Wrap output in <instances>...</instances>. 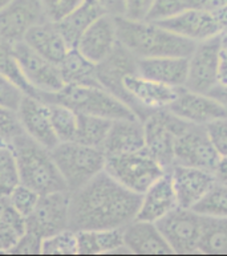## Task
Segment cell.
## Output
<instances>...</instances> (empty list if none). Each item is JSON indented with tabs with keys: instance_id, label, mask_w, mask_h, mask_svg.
<instances>
[{
	"instance_id": "obj_33",
	"label": "cell",
	"mask_w": 227,
	"mask_h": 256,
	"mask_svg": "<svg viewBox=\"0 0 227 256\" xmlns=\"http://www.w3.org/2000/svg\"><path fill=\"white\" fill-rule=\"evenodd\" d=\"M50 109V120L56 136L60 142L76 140L78 128V113L62 104L48 102Z\"/></svg>"
},
{
	"instance_id": "obj_29",
	"label": "cell",
	"mask_w": 227,
	"mask_h": 256,
	"mask_svg": "<svg viewBox=\"0 0 227 256\" xmlns=\"http://www.w3.org/2000/svg\"><path fill=\"white\" fill-rule=\"evenodd\" d=\"M58 66L66 84L101 86L97 80L96 65L85 58L76 48L68 52Z\"/></svg>"
},
{
	"instance_id": "obj_30",
	"label": "cell",
	"mask_w": 227,
	"mask_h": 256,
	"mask_svg": "<svg viewBox=\"0 0 227 256\" xmlns=\"http://www.w3.org/2000/svg\"><path fill=\"white\" fill-rule=\"evenodd\" d=\"M198 251L208 255H227V218L202 216Z\"/></svg>"
},
{
	"instance_id": "obj_42",
	"label": "cell",
	"mask_w": 227,
	"mask_h": 256,
	"mask_svg": "<svg viewBox=\"0 0 227 256\" xmlns=\"http://www.w3.org/2000/svg\"><path fill=\"white\" fill-rule=\"evenodd\" d=\"M206 130L220 157H227V117L206 125Z\"/></svg>"
},
{
	"instance_id": "obj_11",
	"label": "cell",
	"mask_w": 227,
	"mask_h": 256,
	"mask_svg": "<svg viewBox=\"0 0 227 256\" xmlns=\"http://www.w3.org/2000/svg\"><path fill=\"white\" fill-rule=\"evenodd\" d=\"M70 198L68 190L40 195L34 211L26 218L27 231L46 239L70 228Z\"/></svg>"
},
{
	"instance_id": "obj_51",
	"label": "cell",
	"mask_w": 227,
	"mask_h": 256,
	"mask_svg": "<svg viewBox=\"0 0 227 256\" xmlns=\"http://www.w3.org/2000/svg\"><path fill=\"white\" fill-rule=\"evenodd\" d=\"M10 2H11V0H0V11H2L7 4H10Z\"/></svg>"
},
{
	"instance_id": "obj_13",
	"label": "cell",
	"mask_w": 227,
	"mask_h": 256,
	"mask_svg": "<svg viewBox=\"0 0 227 256\" xmlns=\"http://www.w3.org/2000/svg\"><path fill=\"white\" fill-rule=\"evenodd\" d=\"M222 46L220 34L196 42L189 58L185 88L198 93H208L218 85V58Z\"/></svg>"
},
{
	"instance_id": "obj_15",
	"label": "cell",
	"mask_w": 227,
	"mask_h": 256,
	"mask_svg": "<svg viewBox=\"0 0 227 256\" xmlns=\"http://www.w3.org/2000/svg\"><path fill=\"white\" fill-rule=\"evenodd\" d=\"M173 114L194 125L206 126L216 120L226 118L227 108L208 93L192 92L182 86L177 98L168 108Z\"/></svg>"
},
{
	"instance_id": "obj_38",
	"label": "cell",
	"mask_w": 227,
	"mask_h": 256,
	"mask_svg": "<svg viewBox=\"0 0 227 256\" xmlns=\"http://www.w3.org/2000/svg\"><path fill=\"white\" fill-rule=\"evenodd\" d=\"M184 10H186L184 0H154L148 12L146 20L153 23H161L164 20L178 15Z\"/></svg>"
},
{
	"instance_id": "obj_12",
	"label": "cell",
	"mask_w": 227,
	"mask_h": 256,
	"mask_svg": "<svg viewBox=\"0 0 227 256\" xmlns=\"http://www.w3.org/2000/svg\"><path fill=\"white\" fill-rule=\"evenodd\" d=\"M12 48L26 80L36 92V97L40 93H56L66 86L58 64L40 56L24 42H16Z\"/></svg>"
},
{
	"instance_id": "obj_40",
	"label": "cell",
	"mask_w": 227,
	"mask_h": 256,
	"mask_svg": "<svg viewBox=\"0 0 227 256\" xmlns=\"http://www.w3.org/2000/svg\"><path fill=\"white\" fill-rule=\"evenodd\" d=\"M26 93L7 77L0 74V106L16 112Z\"/></svg>"
},
{
	"instance_id": "obj_44",
	"label": "cell",
	"mask_w": 227,
	"mask_h": 256,
	"mask_svg": "<svg viewBox=\"0 0 227 256\" xmlns=\"http://www.w3.org/2000/svg\"><path fill=\"white\" fill-rule=\"evenodd\" d=\"M154 0H125L124 16L132 20H146Z\"/></svg>"
},
{
	"instance_id": "obj_48",
	"label": "cell",
	"mask_w": 227,
	"mask_h": 256,
	"mask_svg": "<svg viewBox=\"0 0 227 256\" xmlns=\"http://www.w3.org/2000/svg\"><path fill=\"white\" fill-rule=\"evenodd\" d=\"M214 176H216V182L227 184V157L220 158V162L214 170Z\"/></svg>"
},
{
	"instance_id": "obj_45",
	"label": "cell",
	"mask_w": 227,
	"mask_h": 256,
	"mask_svg": "<svg viewBox=\"0 0 227 256\" xmlns=\"http://www.w3.org/2000/svg\"><path fill=\"white\" fill-rule=\"evenodd\" d=\"M186 8L216 14L227 6V0H184Z\"/></svg>"
},
{
	"instance_id": "obj_36",
	"label": "cell",
	"mask_w": 227,
	"mask_h": 256,
	"mask_svg": "<svg viewBox=\"0 0 227 256\" xmlns=\"http://www.w3.org/2000/svg\"><path fill=\"white\" fill-rule=\"evenodd\" d=\"M42 255H78L77 232L68 228L42 239Z\"/></svg>"
},
{
	"instance_id": "obj_3",
	"label": "cell",
	"mask_w": 227,
	"mask_h": 256,
	"mask_svg": "<svg viewBox=\"0 0 227 256\" xmlns=\"http://www.w3.org/2000/svg\"><path fill=\"white\" fill-rule=\"evenodd\" d=\"M11 145L18 158L22 184L40 195L68 190L50 149L26 133L18 136Z\"/></svg>"
},
{
	"instance_id": "obj_31",
	"label": "cell",
	"mask_w": 227,
	"mask_h": 256,
	"mask_svg": "<svg viewBox=\"0 0 227 256\" xmlns=\"http://www.w3.org/2000/svg\"><path fill=\"white\" fill-rule=\"evenodd\" d=\"M112 122L113 121L110 120L102 118V117L78 113V128H77L74 141L102 150Z\"/></svg>"
},
{
	"instance_id": "obj_9",
	"label": "cell",
	"mask_w": 227,
	"mask_h": 256,
	"mask_svg": "<svg viewBox=\"0 0 227 256\" xmlns=\"http://www.w3.org/2000/svg\"><path fill=\"white\" fill-rule=\"evenodd\" d=\"M157 227L165 238L173 254L192 255L200 254V226L202 216L192 208L177 207L170 214L158 220Z\"/></svg>"
},
{
	"instance_id": "obj_47",
	"label": "cell",
	"mask_w": 227,
	"mask_h": 256,
	"mask_svg": "<svg viewBox=\"0 0 227 256\" xmlns=\"http://www.w3.org/2000/svg\"><path fill=\"white\" fill-rule=\"evenodd\" d=\"M218 85L227 88V46H222L218 58Z\"/></svg>"
},
{
	"instance_id": "obj_25",
	"label": "cell",
	"mask_w": 227,
	"mask_h": 256,
	"mask_svg": "<svg viewBox=\"0 0 227 256\" xmlns=\"http://www.w3.org/2000/svg\"><path fill=\"white\" fill-rule=\"evenodd\" d=\"M189 58H138L137 72L149 80L157 81L161 84L182 88L185 86L188 78Z\"/></svg>"
},
{
	"instance_id": "obj_37",
	"label": "cell",
	"mask_w": 227,
	"mask_h": 256,
	"mask_svg": "<svg viewBox=\"0 0 227 256\" xmlns=\"http://www.w3.org/2000/svg\"><path fill=\"white\" fill-rule=\"evenodd\" d=\"M8 198H10V202L14 206V208L20 215H23L24 218H27L38 204L40 194L35 192L34 188L20 184L11 194L8 195Z\"/></svg>"
},
{
	"instance_id": "obj_22",
	"label": "cell",
	"mask_w": 227,
	"mask_h": 256,
	"mask_svg": "<svg viewBox=\"0 0 227 256\" xmlns=\"http://www.w3.org/2000/svg\"><path fill=\"white\" fill-rule=\"evenodd\" d=\"M23 42L40 56L54 64H60L72 50L58 30V23L48 19L34 26Z\"/></svg>"
},
{
	"instance_id": "obj_8",
	"label": "cell",
	"mask_w": 227,
	"mask_h": 256,
	"mask_svg": "<svg viewBox=\"0 0 227 256\" xmlns=\"http://www.w3.org/2000/svg\"><path fill=\"white\" fill-rule=\"evenodd\" d=\"M122 86L126 93L128 106L141 121L153 112L168 109L181 89L149 80L138 73L128 74L124 78Z\"/></svg>"
},
{
	"instance_id": "obj_21",
	"label": "cell",
	"mask_w": 227,
	"mask_h": 256,
	"mask_svg": "<svg viewBox=\"0 0 227 256\" xmlns=\"http://www.w3.org/2000/svg\"><path fill=\"white\" fill-rule=\"evenodd\" d=\"M178 206L173 180L169 170L142 194L137 219L157 223Z\"/></svg>"
},
{
	"instance_id": "obj_19",
	"label": "cell",
	"mask_w": 227,
	"mask_h": 256,
	"mask_svg": "<svg viewBox=\"0 0 227 256\" xmlns=\"http://www.w3.org/2000/svg\"><path fill=\"white\" fill-rule=\"evenodd\" d=\"M169 172L177 195L178 206L184 208L192 210V207L208 194L216 182L214 172L181 164H174Z\"/></svg>"
},
{
	"instance_id": "obj_26",
	"label": "cell",
	"mask_w": 227,
	"mask_h": 256,
	"mask_svg": "<svg viewBox=\"0 0 227 256\" xmlns=\"http://www.w3.org/2000/svg\"><path fill=\"white\" fill-rule=\"evenodd\" d=\"M78 255L130 254L124 244L122 228L77 231Z\"/></svg>"
},
{
	"instance_id": "obj_49",
	"label": "cell",
	"mask_w": 227,
	"mask_h": 256,
	"mask_svg": "<svg viewBox=\"0 0 227 256\" xmlns=\"http://www.w3.org/2000/svg\"><path fill=\"white\" fill-rule=\"evenodd\" d=\"M214 15H216L218 24H220V34H227V6L220 8V11H216Z\"/></svg>"
},
{
	"instance_id": "obj_43",
	"label": "cell",
	"mask_w": 227,
	"mask_h": 256,
	"mask_svg": "<svg viewBox=\"0 0 227 256\" xmlns=\"http://www.w3.org/2000/svg\"><path fill=\"white\" fill-rule=\"evenodd\" d=\"M42 239L35 234L26 231L16 242V244L10 250L8 254L14 255H42Z\"/></svg>"
},
{
	"instance_id": "obj_7",
	"label": "cell",
	"mask_w": 227,
	"mask_h": 256,
	"mask_svg": "<svg viewBox=\"0 0 227 256\" xmlns=\"http://www.w3.org/2000/svg\"><path fill=\"white\" fill-rule=\"evenodd\" d=\"M142 122L145 129V149L166 170H170L174 166V148L177 136L189 122L168 109L153 112Z\"/></svg>"
},
{
	"instance_id": "obj_39",
	"label": "cell",
	"mask_w": 227,
	"mask_h": 256,
	"mask_svg": "<svg viewBox=\"0 0 227 256\" xmlns=\"http://www.w3.org/2000/svg\"><path fill=\"white\" fill-rule=\"evenodd\" d=\"M16 112L0 106V142L11 144L18 136L23 134Z\"/></svg>"
},
{
	"instance_id": "obj_34",
	"label": "cell",
	"mask_w": 227,
	"mask_h": 256,
	"mask_svg": "<svg viewBox=\"0 0 227 256\" xmlns=\"http://www.w3.org/2000/svg\"><path fill=\"white\" fill-rule=\"evenodd\" d=\"M0 74L7 77L8 80L12 81L16 86H19L26 94L36 97V92L31 85L28 84V81L26 80L20 69L18 58L14 54L12 44L4 42L2 38H0Z\"/></svg>"
},
{
	"instance_id": "obj_4",
	"label": "cell",
	"mask_w": 227,
	"mask_h": 256,
	"mask_svg": "<svg viewBox=\"0 0 227 256\" xmlns=\"http://www.w3.org/2000/svg\"><path fill=\"white\" fill-rule=\"evenodd\" d=\"M38 97L46 102L66 105L80 114L96 116L110 121L138 118L126 104L102 86L66 84L58 92L40 93Z\"/></svg>"
},
{
	"instance_id": "obj_41",
	"label": "cell",
	"mask_w": 227,
	"mask_h": 256,
	"mask_svg": "<svg viewBox=\"0 0 227 256\" xmlns=\"http://www.w3.org/2000/svg\"><path fill=\"white\" fill-rule=\"evenodd\" d=\"M84 0H40L46 18L50 22H58Z\"/></svg>"
},
{
	"instance_id": "obj_18",
	"label": "cell",
	"mask_w": 227,
	"mask_h": 256,
	"mask_svg": "<svg viewBox=\"0 0 227 256\" xmlns=\"http://www.w3.org/2000/svg\"><path fill=\"white\" fill-rule=\"evenodd\" d=\"M137 62L138 58L118 42L112 54H109L104 62L96 65L97 80L101 86L114 94L126 105L128 98L126 93L124 90L122 82L128 74L138 73Z\"/></svg>"
},
{
	"instance_id": "obj_1",
	"label": "cell",
	"mask_w": 227,
	"mask_h": 256,
	"mask_svg": "<svg viewBox=\"0 0 227 256\" xmlns=\"http://www.w3.org/2000/svg\"><path fill=\"white\" fill-rule=\"evenodd\" d=\"M141 198L104 170L70 192V228L76 232L124 228L137 219Z\"/></svg>"
},
{
	"instance_id": "obj_32",
	"label": "cell",
	"mask_w": 227,
	"mask_h": 256,
	"mask_svg": "<svg viewBox=\"0 0 227 256\" xmlns=\"http://www.w3.org/2000/svg\"><path fill=\"white\" fill-rule=\"evenodd\" d=\"M22 184L15 150L11 144L0 142V194L10 195Z\"/></svg>"
},
{
	"instance_id": "obj_23",
	"label": "cell",
	"mask_w": 227,
	"mask_h": 256,
	"mask_svg": "<svg viewBox=\"0 0 227 256\" xmlns=\"http://www.w3.org/2000/svg\"><path fill=\"white\" fill-rule=\"evenodd\" d=\"M124 244L134 255H170L173 254L157 224L134 219L122 228Z\"/></svg>"
},
{
	"instance_id": "obj_5",
	"label": "cell",
	"mask_w": 227,
	"mask_h": 256,
	"mask_svg": "<svg viewBox=\"0 0 227 256\" xmlns=\"http://www.w3.org/2000/svg\"><path fill=\"white\" fill-rule=\"evenodd\" d=\"M50 153L70 192L82 188L105 168L104 152L80 142H58Z\"/></svg>"
},
{
	"instance_id": "obj_17",
	"label": "cell",
	"mask_w": 227,
	"mask_h": 256,
	"mask_svg": "<svg viewBox=\"0 0 227 256\" xmlns=\"http://www.w3.org/2000/svg\"><path fill=\"white\" fill-rule=\"evenodd\" d=\"M118 44L114 16H100L77 42L76 48L85 58L94 65L100 64L114 50Z\"/></svg>"
},
{
	"instance_id": "obj_46",
	"label": "cell",
	"mask_w": 227,
	"mask_h": 256,
	"mask_svg": "<svg viewBox=\"0 0 227 256\" xmlns=\"http://www.w3.org/2000/svg\"><path fill=\"white\" fill-rule=\"evenodd\" d=\"M106 15L124 16L125 14V0H96Z\"/></svg>"
},
{
	"instance_id": "obj_10",
	"label": "cell",
	"mask_w": 227,
	"mask_h": 256,
	"mask_svg": "<svg viewBox=\"0 0 227 256\" xmlns=\"http://www.w3.org/2000/svg\"><path fill=\"white\" fill-rule=\"evenodd\" d=\"M220 158V154L210 141L206 126L189 124L177 136L174 164L214 172Z\"/></svg>"
},
{
	"instance_id": "obj_24",
	"label": "cell",
	"mask_w": 227,
	"mask_h": 256,
	"mask_svg": "<svg viewBox=\"0 0 227 256\" xmlns=\"http://www.w3.org/2000/svg\"><path fill=\"white\" fill-rule=\"evenodd\" d=\"M145 149V129L138 118L116 120L112 122L102 152L105 157L140 152Z\"/></svg>"
},
{
	"instance_id": "obj_27",
	"label": "cell",
	"mask_w": 227,
	"mask_h": 256,
	"mask_svg": "<svg viewBox=\"0 0 227 256\" xmlns=\"http://www.w3.org/2000/svg\"><path fill=\"white\" fill-rule=\"evenodd\" d=\"M104 14L96 0H84L74 11H70L56 23L70 48H74L82 34Z\"/></svg>"
},
{
	"instance_id": "obj_6",
	"label": "cell",
	"mask_w": 227,
	"mask_h": 256,
	"mask_svg": "<svg viewBox=\"0 0 227 256\" xmlns=\"http://www.w3.org/2000/svg\"><path fill=\"white\" fill-rule=\"evenodd\" d=\"M105 172L124 188L142 195L168 170L146 149L134 153L109 156L105 160Z\"/></svg>"
},
{
	"instance_id": "obj_28",
	"label": "cell",
	"mask_w": 227,
	"mask_h": 256,
	"mask_svg": "<svg viewBox=\"0 0 227 256\" xmlns=\"http://www.w3.org/2000/svg\"><path fill=\"white\" fill-rule=\"evenodd\" d=\"M26 231V218L14 208L8 195L0 194V252H10Z\"/></svg>"
},
{
	"instance_id": "obj_35",
	"label": "cell",
	"mask_w": 227,
	"mask_h": 256,
	"mask_svg": "<svg viewBox=\"0 0 227 256\" xmlns=\"http://www.w3.org/2000/svg\"><path fill=\"white\" fill-rule=\"evenodd\" d=\"M192 210L202 216L227 218V184L216 182Z\"/></svg>"
},
{
	"instance_id": "obj_14",
	"label": "cell",
	"mask_w": 227,
	"mask_h": 256,
	"mask_svg": "<svg viewBox=\"0 0 227 256\" xmlns=\"http://www.w3.org/2000/svg\"><path fill=\"white\" fill-rule=\"evenodd\" d=\"M44 20L40 0H11L0 11V38L14 46L23 42L27 32Z\"/></svg>"
},
{
	"instance_id": "obj_20",
	"label": "cell",
	"mask_w": 227,
	"mask_h": 256,
	"mask_svg": "<svg viewBox=\"0 0 227 256\" xmlns=\"http://www.w3.org/2000/svg\"><path fill=\"white\" fill-rule=\"evenodd\" d=\"M157 24L194 42H204L220 34V24L214 14L190 8Z\"/></svg>"
},
{
	"instance_id": "obj_50",
	"label": "cell",
	"mask_w": 227,
	"mask_h": 256,
	"mask_svg": "<svg viewBox=\"0 0 227 256\" xmlns=\"http://www.w3.org/2000/svg\"><path fill=\"white\" fill-rule=\"evenodd\" d=\"M208 94H210V96H212L214 98H216L220 102H222L224 106L227 108V88L216 85V88L212 89V92H208Z\"/></svg>"
},
{
	"instance_id": "obj_2",
	"label": "cell",
	"mask_w": 227,
	"mask_h": 256,
	"mask_svg": "<svg viewBox=\"0 0 227 256\" xmlns=\"http://www.w3.org/2000/svg\"><path fill=\"white\" fill-rule=\"evenodd\" d=\"M118 42L137 58H189L196 42L148 20L116 16Z\"/></svg>"
},
{
	"instance_id": "obj_16",
	"label": "cell",
	"mask_w": 227,
	"mask_h": 256,
	"mask_svg": "<svg viewBox=\"0 0 227 256\" xmlns=\"http://www.w3.org/2000/svg\"><path fill=\"white\" fill-rule=\"evenodd\" d=\"M16 114L24 133L40 145L52 150L60 142L54 130L48 102L38 97L26 94L20 102L19 109L16 110Z\"/></svg>"
}]
</instances>
